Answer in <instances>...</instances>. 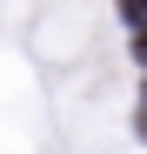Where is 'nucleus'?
Instances as JSON below:
<instances>
[{"mask_svg":"<svg viewBox=\"0 0 147 154\" xmlns=\"http://www.w3.org/2000/svg\"><path fill=\"white\" fill-rule=\"evenodd\" d=\"M120 20H127V27H134V20H147V0H120Z\"/></svg>","mask_w":147,"mask_h":154,"instance_id":"f257e3e1","label":"nucleus"},{"mask_svg":"<svg viewBox=\"0 0 147 154\" xmlns=\"http://www.w3.org/2000/svg\"><path fill=\"white\" fill-rule=\"evenodd\" d=\"M134 60L147 67V20H140V34H134Z\"/></svg>","mask_w":147,"mask_h":154,"instance_id":"f03ea898","label":"nucleus"},{"mask_svg":"<svg viewBox=\"0 0 147 154\" xmlns=\"http://www.w3.org/2000/svg\"><path fill=\"white\" fill-rule=\"evenodd\" d=\"M134 134L147 141V100H140V107H134Z\"/></svg>","mask_w":147,"mask_h":154,"instance_id":"7ed1b4c3","label":"nucleus"}]
</instances>
